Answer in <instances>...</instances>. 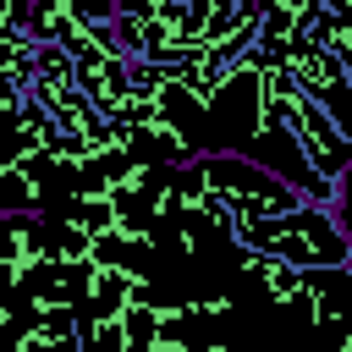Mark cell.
<instances>
[{
	"instance_id": "6da1fadb",
	"label": "cell",
	"mask_w": 352,
	"mask_h": 352,
	"mask_svg": "<svg viewBox=\"0 0 352 352\" xmlns=\"http://www.w3.org/2000/svg\"><path fill=\"white\" fill-rule=\"evenodd\" d=\"M231 242L242 253H270L280 264H297V270H324V264H352V248L336 226V214L324 204H297L286 214H270V220H253V226H236Z\"/></svg>"
},
{
	"instance_id": "7a4b0ae2",
	"label": "cell",
	"mask_w": 352,
	"mask_h": 352,
	"mask_svg": "<svg viewBox=\"0 0 352 352\" xmlns=\"http://www.w3.org/2000/svg\"><path fill=\"white\" fill-rule=\"evenodd\" d=\"M198 170H204V187L231 209L236 226H253V220H270V214H286L302 204L297 187H286L280 176H270L264 165H253L242 154H198Z\"/></svg>"
},
{
	"instance_id": "3957f363",
	"label": "cell",
	"mask_w": 352,
	"mask_h": 352,
	"mask_svg": "<svg viewBox=\"0 0 352 352\" xmlns=\"http://www.w3.org/2000/svg\"><path fill=\"white\" fill-rule=\"evenodd\" d=\"M302 330L314 341H330L346 319H352V264H324V270H302Z\"/></svg>"
},
{
	"instance_id": "277c9868",
	"label": "cell",
	"mask_w": 352,
	"mask_h": 352,
	"mask_svg": "<svg viewBox=\"0 0 352 352\" xmlns=\"http://www.w3.org/2000/svg\"><path fill=\"white\" fill-rule=\"evenodd\" d=\"M55 258V220L50 214H0V264H44Z\"/></svg>"
},
{
	"instance_id": "5b68a950",
	"label": "cell",
	"mask_w": 352,
	"mask_h": 352,
	"mask_svg": "<svg viewBox=\"0 0 352 352\" xmlns=\"http://www.w3.org/2000/svg\"><path fill=\"white\" fill-rule=\"evenodd\" d=\"M187 6V44L209 50L231 38L242 22H253V0H182Z\"/></svg>"
},
{
	"instance_id": "8992f818",
	"label": "cell",
	"mask_w": 352,
	"mask_h": 352,
	"mask_svg": "<svg viewBox=\"0 0 352 352\" xmlns=\"http://www.w3.org/2000/svg\"><path fill=\"white\" fill-rule=\"evenodd\" d=\"M319 11V0H253V16H258V44L253 50H270L280 55V44Z\"/></svg>"
},
{
	"instance_id": "52a82bcc",
	"label": "cell",
	"mask_w": 352,
	"mask_h": 352,
	"mask_svg": "<svg viewBox=\"0 0 352 352\" xmlns=\"http://www.w3.org/2000/svg\"><path fill=\"white\" fill-rule=\"evenodd\" d=\"M44 187L28 176V165H0V214H38Z\"/></svg>"
},
{
	"instance_id": "ba28073f",
	"label": "cell",
	"mask_w": 352,
	"mask_h": 352,
	"mask_svg": "<svg viewBox=\"0 0 352 352\" xmlns=\"http://www.w3.org/2000/svg\"><path fill=\"white\" fill-rule=\"evenodd\" d=\"M33 6H38V0H0V28L33 33Z\"/></svg>"
}]
</instances>
